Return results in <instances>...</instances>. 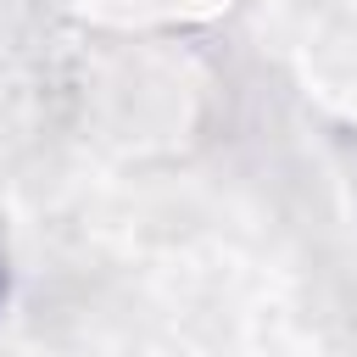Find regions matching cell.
Wrapping results in <instances>:
<instances>
[{
    "mask_svg": "<svg viewBox=\"0 0 357 357\" xmlns=\"http://www.w3.org/2000/svg\"><path fill=\"white\" fill-rule=\"evenodd\" d=\"M0 301H6V223H0Z\"/></svg>",
    "mask_w": 357,
    "mask_h": 357,
    "instance_id": "obj_1",
    "label": "cell"
}]
</instances>
